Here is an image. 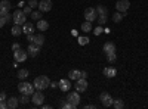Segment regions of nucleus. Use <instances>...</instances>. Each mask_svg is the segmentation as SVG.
Wrapping results in <instances>:
<instances>
[{"label":"nucleus","instance_id":"f257e3e1","mask_svg":"<svg viewBox=\"0 0 148 109\" xmlns=\"http://www.w3.org/2000/svg\"><path fill=\"white\" fill-rule=\"evenodd\" d=\"M33 86H34L37 90H45V89H47L49 86H51V80H49L46 75H39V77L34 78Z\"/></svg>","mask_w":148,"mask_h":109},{"label":"nucleus","instance_id":"f03ea898","mask_svg":"<svg viewBox=\"0 0 148 109\" xmlns=\"http://www.w3.org/2000/svg\"><path fill=\"white\" fill-rule=\"evenodd\" d=\"M18 90L22 93V94H27V96H33V93L36 91V87L33 86V84L30 83H25V81H22L18 84Z\"/></svg>","mask_w":148,"mask_h":109},{"label":"nucleus","instance_id":"7ed1b4c3","mask_svg":"<svg viewBox=\"0 0 148 109\" xmlns=\"http://www.w3.org/2000/svg\"><path fill=\"white\" fill-rule=\"evenodd\" d=\"M12 15H14V22L18 24V25H22V24L27 22V15L24 14V10H21V9H16Z\"/></svg>","mask_w":148,"mask_h":109},{"label":"nucleus","instance_id":"20e7f679","mask_svg":"<svg viewBox=\"0 0 148 109\" xmlns=\"http://www.w3.org/2000/svg\"><path fill=\"white\" fill-rule=\"evenodd\" d=\"M27 40H28V43H34L36 46H42L43 43H45V35L43 34H27Z\"/></svg>","mask_w":148,"mask_h":109},{"label":"nucleus","instance_id":"39448f33","mask_svg":"<svg viewBox=\"0 0 148 109\" xmlns=\"http://www.w3.org/2000/svg\"><path fill=\"white\" fill-rule=\"evenodd\" d=\"M95 9H96V14H98V22H99L101 25H104V24L107 22V16H108L107 7H104V6H98V7H95Z\"/></svg>","mask_w":148,"mask_h":109},{"label":"nucleus","instance_id":"423d86ee","mask_svg":"<svg viewBox=\"0 0 148 109\" xmlns=\"http://www.w3.org/2000/svg\"><path fill=\"white\" fill-rule=\"evenodd\" d=\"M67 102H70L73 105V108H77L79 103H80V94H79V91L77 90L76 91H70L68 96H67Z\"/></svg>","mask_w":148,"mask_h":109},{"label":"nucleus","instance_id":"0eeeda50","mask_svg":"<svg viewBox=\"0 0 148 109\" xmlns=\"http://www.w3.org/2000/svg\"><path fill=\"white\" fill-rule=\"evenodd\" d=\"M99 100H101V103H102V106L104 108H110V106H113V102H114V99L110 96V93H107V91H102L101 94H99Z\"/></svg>","mask_w":148,"mask_h":109},{"label":"nucleus","instance_id":"6e6552de","mask_svg":"<svg viewBox=\"0 0 148 109\" xmlns=\"http://www.w3.org/2000/svg\"><path fill=\"white\" fill-rule=\"evenodd\" d=\"M33 103L36 105V106H42L43 105V102H45V94L42 93V90H37V91H34L33 93Z\"/></svg>","mask_w":148,"mask_h":109},{"label":"nucleus","instance_id":"1a4fd4ad","mask_svg":"<svg viewBox=\"0 0 148 109\" xmlns=\"http://www.w3.org/2000/svg\"><path fill=\"white\" fill-rule=\"evenodd\" d=\"M84 18H86V21H89V22H93L95 19H98L96 9H95V7H86V10H84Z\"/></svg>","mask_w":148,"mask_h":109},{"label":"nucleus","instance_id":"9d476101","mask_svg":"<svg viewBox=\"0 0 148 109\" xmlns=\"http://www.w3.org/2000/svg\"><path fill=\"white\" fill-rule=\"evenodd\" d=\"M129 6H130L129 0H117V3H116V9L119 12H121V14H126V10L129 9Z\"/></svg>","mask_w":148,"mask_h":109},{"label":"nucleus","instance_id":"9b49d317","mask_svg":"<svg viewBox=\"0 0 148 109\" xmlns=\"http://www.w3.org/2000/svg\"><path fill=\"white\" fill-rule=\"evenodd\" d=\"M27 56H28L27 50L19 49V50H15V52H14V59H15V62H24V60H27Z\"/></svg>","mask_w":148,"mask_h":109},{"label":"nucleus","instance_id":"f8f14e48","mask_svg":"<svg viewBox=\"0 0 148 109\" xmlns=\"http://www.w3.org/2000/svg\"><path fill=\"white\" fill-rule=\"evenodd\" d=\"M58 89H61L62 91H70V89H71V80L70 78H62L58 83Z\"/></svg>","mask_w":148,"mask_h":109},{"label":"nucleus","instance_id":"ddd939ff","mask_svg":"<svg viewBox=\"0 0 148 109\" xmlns=\"http://www.w3.org/2000/svg\"><path fill=\"white\" fill-rule=\"evenodd\" d=\"M51 9H52L51 0H40L39 2V10L40 12H51Z\"/></svg>","mask_w":148,"mask_h":109},{"label":"nucleus","instance_id":"4468645a","mask_svg":"<svg viewBox=\"0 0 148 109\" xmlns=\"http://www.w3.org/2000/svg\"><path fill=\"white\" fill-rule=\"evenodd\" d=\"M86 89H88V81H86V78H79L76 81V90L79 93H82V91H86Z\"/></svg>","mask_w":148,"mask_h":109},{"label":"nucleus","instance_id":"2eb2a0df","mask_svg":"<svg viewBox=\"0 0 148 109\" xmlns=\"http://www.w3.org/2000/svg\"><path fill=\"white\" fill-rule=\"evenodd\" d=\"M9 10H10V2H9V0H3V2H0V16L9 14Z\"/></svg>","mask_w":148,"mask_h":109},{"label":"nucleus","instance_id":"dca6fc26","mask_svg":"<svg viewBox=\"0 0 148 109\" xmlns=\"http://www.w3.org/2000/svg\"><path fill=\"white\" fill-rule=\"evenodd\" d=\"M27 53H28V56H31V58H36L37 55L40 53V47H39V46H36L34 43H30L28 49H27Z\"/></svg>","mask_w":148,"mask_h":109},{"label":"nucleus","instance_id":"f3484780","mask_svg":"<svg viewBox=\"0 0 148 109\" xmlns=\"http://www.w3.org/2000/svg\"><path fill=\"white\" fill-rule=\"evenodd\" d=\"M34 25H33V22H25V24H22V32L24 34H34Z\"/></svg>","mask_w":148,"mask_h":109},{"label":"nucleus","instance_id":"a211bd4d","mask_svg":"<svg viewBox=\"0 0 148 109\" xmlns=\"http://www.w3.org/2000/svg\"><path fill=\"white\" fill-rule=\"evenodd\" d=\"M102 72H104V75L108 77V78H114V77L117 75V69L113 68V66H107V68H104Z\"/></svg>","mask_w":148,"mask_h":109},{"label":"nucleus","instance_id":"6ab92c4d","mask_svg":"<svg viewBox=\"0 0 148 109\" xmlns=\"http://www.w3.org/2000/svg\"><path fill=\"white\" fill-rule=\"evenodd\" d=\"M80 77H82V71H79V69H71V71L68 72V78H70V80L77 81Z\"/></svg>","mask_w":148,"mask_h":109},{"label":"nucleus","instance_id":"aec40b11","mask_svg":"<svg viewBox=\"0 0 148 109\" xmlns=\"http://www.w3.org/2000/svg\"><path fill=\"white\" fill-rule=\"evenodd\" d=\"M6 103H8V108H10V109H16V108H18V105H19V99L14 96V97L8 99V102H6Z\"/></svg>","mask_w":148,"mask_h":109},{"label":"nucleus","instance_id":"412c9836","mask_svg":"<svg viewBox=\"0 0 148 109\" xmlns=\"http://www.w3.org/2000/svg\"><path fill=\"white\" fill-rule=\"evenodd\" d=\"M37 28H39V31H46L49 28V22L45 19H39L37 21Z\"/></svg>","mask_w":148,"mask_h":109},{"label":"nucleus","instance_id":"4be33fe9","mask_svg":"<svg viewBox=\"0 0 148 109\" xmlns=\"http://www.w3.org/2000/svg\"><path fill=\"white\" fill-rule=\"evenodd\" d=\"M104 52L105 53H111V52H116V44L111 43V41H107L104 44Z\"/></svg>","mask_w":148,"mask_h":109},{"label":"nucleus","instance_id":"5701e85b","mask_svg":"<svg viewBox=\"0 0 148 109\" xmlns=\"http://www.w3.org/2000/svg\"><path fill=\"white\" fill-rule=\"evenodd\" d=\"M10 32H12V35H15V37H18V35H21V34H22V27H21V25H18V24H15V25L12 27Z\"/></svg>","mask_w":148,"mask_h":109},{"label":"nucleus","instance_id":"b1692460","mask_svg":"<svg viewBox=\"0 0 148 109\" xmlns=\"http://www.w3.org/2000/svg\"><path fill=\"white\" fill-rule=\"evenodd\" d=\"M82 31L83 32H89V31H92V24L89 22V21H84L83 24H82Z\"/></svg>","mask_w":148,"mask_h":109},{"label":"nucleus","instance_id":"393cba45","mask_svg":"<svg viewBox=\"0 0 148 109\" xmlns=\"http://www.w3.org/2000/svg\"><path fill=\"white\" fill-rule=\"evenodd\" d=\"M28 75H30L28 69H24V68H22V69H19V71H18V78H19V80H25Z\"/></svg>","mask_w":148,"mask_h":109},{"label":"nucleus","instance_id":"a878e982","mask_svg":"<svg viewBox=\"0 0 148 109\" xmlns=\"http://www.w3.org/2000/svg\"><path fill=\"white\" fill-rule=\"evenodd\" d=\"M42 12L40 10H33L31 12V19H34V21H39V19H42Z\"/></svg>","mask_w":148,"mask_h":109},{"label":"nucleus","instance_id":"bb28decb","mask_svg":"<svg viewBox=\"0 0 148 109\" xmlns=\"http://www.w3.org/2000/svg\"><path fill=\"white\" fill-rule=\"evenodd\" d=\"M113 106H114L116 109H123V108H125V102H123L121 99H116V100L113 102Z\"/></svg>","mask_w":148,"mask_h":109},{"label":"nucleus","instance_id":"cd10ccee","mask_svg":"<svg viewBox=\"0 0 148 109\" xmlns=\"http://www.w3.org/2000/svg\"><path fill=\"white\" fill-rule=\"evenodd\" d=\"M116 59H117V55H116V52L107 53V60H108V64H113V62H116Z\"/></svg>","mask_w":148,"mask_h":109},{"label":"nucleus","instance_id":"c85d7f7f","mask_svg":"<svg viewBox=\"0 0 148 109\" xmlns=\"http://www.w3.org/2000/svg\"><path fill=\"white\" fill-rule=\"evenodd\" d=\"M123 16H125V14H121V12L117 10L116 14L113 15V21H114V22H120V21L123 19Z\"/></svg>","mask_w":148,"mask_h":109},{"label":"nucleus","instance_id":"c756f323","mask_svg":"<svg viewBox=\"0 0 148 109\" xmlns=\"http://www.w3.org/2000/svg\"><path fill=\"white\" fill-rule=\"evenodd\" d=\"M18 99H19V103H21V105H27V103H28V100H30L27 94H22L21 97H18Z\"/></svg>","mask_w":148,"mask_h":109},{"label":"nucleus","instance_id":"7c9ffc66","mask_svg":"<svg viewBox=\"0 0 148 109\" xmlns=\"http://www.w3.org/2000/svg\"><path fill=\"white\" fill-rule=\"evenodd\" d=\"M28 6L31 9H36V7H39V2L37 0H28Z\"/></svg>","mask_w":148,"mask_h":109},{"label":"nucleus","instance_id":"2f4dec72","mask_svg":"<svg viewBox=\"0 0 148 109\" xmlns=\"http://www.w3.org/2000/svg\"><path fill=\"white\" fill-rule=\"evenodd\" d=\"M2 18L5 19V22H6V24H8V22H10V21H14V15H10V14H6V15H3Z\"/></svg>","mask_w":148,"mask_h":109},{"label":"nucleus","instance_id":"473e14b6","mask_svg":"<svg viewBox=\"0 0 148 109\" xmlns=\"http://www.w3.org/2000/svg\"><path fill=\"white\" fill-rule=\"evenodd\" d=\"M79 43L83 46V44H88L89 43V39L88 37H79Z\"/></svg>","mask_w":148,"mask_h":109},{"label":"nucleus","instance_id":"72a5a7b5","mask_svg":"<svg viewBox=\"0 0 148 109\" xmlns=\"http://www.w3.org/2000/svg\"><path fill=\"white\" fill-rule=\"evenodd\" d=\"M61 108H65V109H73V105L70 102H62L61 103Z\"/></svg>","mask_w":148,"mask_h":109},{"label":"nucleus","instance_id":"f704fd0d","mask_svg":"<svg viewBox=\"0 0 148 109\" xmlns=\"http://www.w3.org/2000/svg\"><path fill=\"white\" fill-rule=\"evenodd\" d=\"M31 12H33V9H31L30 6H25V7H24V14H25V15H31Z\"/></svg>","mask_w":148,"mask_h":109},{"label":"nucleus","instance_id":"c9c22d12","mask_svg":"<svg viewBox=\"0 0 148 109\" xmlns=\"http://www.w3.org/2000/svg\"><path fill=\"white\" fill-rule=\"evenodd\" d=\"M101 32H102V28H101V27H96V28L93 30V34H95V35H99Z\"/></svg>","mask_w":148,"mask_h":109},{"label":"nucleus","instance_id":"e433bc0d","mask_svg":"<svg viewBox=\"0 0 148 109\" xmlns=\"http://www.w3.org/2000/svg\"><path fill=\"white\" fill-rule=\"evenodd\" d=\"M21 49V46H19V43H14V44H12V50H19Z\"/></svg>","mask_w":148,"mask_h":109},{"label":"nucleus","instance_id":"4c0bfd02","mask_svg":"<svg viewBox=\"0 0 148 109\" xmlns=\"http://www.w3.org/2000/svg\"><path fill=\"white\" fill-rule=\"evenodd\" d=\"M5 108H8V103H6L5 100H3V102L0 100V109H5Z\"/></svg>","mask_w":148,"mask_h":109},{"label":"nucleus","instance_id":"58836bf2","mask_svg":"<svg viewBox=\"0 0 148 109\" xmlns=\"http://www.w3.org/2000/svg\"><path fill=\"white\" fill-rule=\"evenodd\" d=\"M0 100H2V102H3V100H6V93H5V91L0 93Z\"/></svg>","mask_w":148,"mask_h":109},{"label":"nucleus","instance_id":"ea45409f","mask_svg":"<svg viewBox=\"0 0 148 109\" xmlns=\"http://www.w3.org/2000/svg\"><path fill=\"white\" fill-rule=\"evenodd\" d=\"M5 24H6V22H5V19H3L2 16H0V28H3V25H5Z\"/></svg>","mask_w":148,"mask_h":109},{"label":"nucleus","instance_id":"a19ab883","mask_svg":"<svg viewBox=\"0 0 148 109\" xmlns=\"http://www.w3.org/2000/svg\"><path fill=\"white\" fill-rule=\"evenodd\" d=\"M80 78H88V72L86 71H82V77Z\"/></svg>","mask_w":148,"mask_h":109},{"label":"nucleus","instance_id":"79ce46f5","mask_svg":"<svg viewBox=\"0 0 148 109\" xmlns=\"http://www.w3.org/2000/svg\"><path fill=\"white\" fill-rule=\"evenodd\" d=\"M84 109H95V105H84Z\"/></svg>","mask_w":148,"mask_h":109},{"label":"nucleus","instance_id":"37998d69","mask_svg":"<svg viewBox=\"0 0 148 109\" xmlns=\"http://www.w3.org/2000/svg\"><path fill=\"white\" fill-rule=\"evenodd\" d=\"M51 89H58V83H51Z\"/></svg>","mask_w":148,"mask_h":109},{"label":"nucleus","instance_id":"c03bdc74","mask_svg":"<svg viewBox=\"0 0 148 109\" xmlns=\"http://www.w3.org/2000/svg\"><path fill=\"white\" fill-rule=\"evenodd\" d=\"M147 96H148V93H147Z\"/></svg>","mask_w":148,"mask_h":109}]
</instances>
